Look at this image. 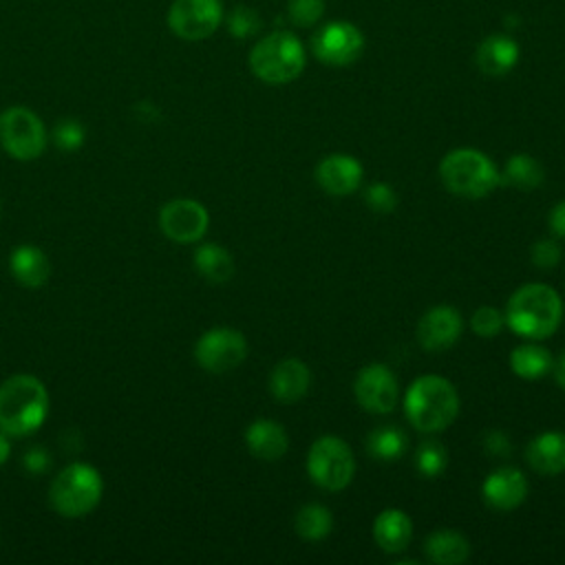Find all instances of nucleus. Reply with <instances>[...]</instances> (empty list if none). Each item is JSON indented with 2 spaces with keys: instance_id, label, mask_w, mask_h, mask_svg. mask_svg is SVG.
<instances>
[{
  "instance_id": "7c9ffc66",
  "label": "nucleus",
  "mask_w": 565,
  "mask_h": 565,
  "mask_svg": "<svg viewBox=\"0 0 565 565\" xmlns=\"http://www.w3.org/2000/svg\"><path fill=\"white\" fill-rule=\"evenodd\" d=\"M287 11L296 26H313L322 18L324 0H289Z\"/></svg>"
},
{
  "instance_id": "4c0bfd02",
  "label": "nucleus",
  "mask_w": 565,
  "mask_h": 565,
  "mask_svg": "<svg viewBox=\"0 0 565 565\" xmlns=\"http://www.w3.org/2000/svg\"><path fill=\"white\" fill-rule=\"evenodd\" d=\"M552 371H554V377H556V382H558V386L565 391V351L558 355V360L554 362V366H552Z\"/></svg>"
},
{
  "instance_id": "ddd939ff",
  "label": "nucleus",
  "mask_w": 565,
  "mask_h": 565,
  "mask_svg": "<svg viewBox=\"0 0 565 565\" xmlns=\"http://www.w3.org/2000/svg\"><path fill=\"white\" fill-rule=\"evenodd\" d=\"M207 210L192 199H174L159 212V225L163 234L177 243H194L207 230Z\"/></svg>"
},
{
  "instance_id": "393cba45",
  "label": "nucleus",
  "mask_w": 565,
  "mask_h": 565,
  "mask_svg": "<svg viewBox=\"0 0 565 565\" xmlns=\"http://www.w3.org/2000/svg\"><path fill=\"white\" fill-rule=\"evenodd\" d=\"M510 366H512V371L519 377L539 380V377H543V375H547L552 371L554 358H552V353L545 347L527 342V344H521V347L512 349Z\"/></svg>"
},
{
  "instance_id": "9b49d317",
  "label": "nucleus",
  "mask_w": 565,
  "mask_h": 565,
  "mask_svg": "<svg viewBox=\"0 0 565 565\" xmlns=\"http://www.w3.org/2000/svg\"><path fill=\"white\" fill-rule=\"evenodd\" d=\"M223 18L218 0H174L168 11V26L181 40L210 38Z\"/></svg>"
},
{
  "instance_id": "a211bd4d",
  "label": "nucleus",
  "mask_w": 565,
  "mask_h": 565,
  "mask_svg": "<svg viewBox=\"0 0 565 565\" xmlns=\"http://www.w3.org/2000/svg\"><path fill=\"white\" fill-rule=\"evenodd\" d=\"M519 44L512 38L494 33L481 40V44L477 46V66L483 75L499 77L514 68V64L519 62Z\"/></svg>"
},
{
  "instance_id": "0eeeda50",
  "label": "nucleus",
  "mask_w": 565,
  "mask_h": 565,
  "mask_svg": "<svg viewBox=\"0 0 565 565\" xmlns=\"http://www.w3.org/2000/svg\"><path fill=\"white\" fill-rule=\"evenodd\" d=\"M307 472L324 490L347 488L355 472V459L349 444L335 435L318 437L307 452Z\"/></svg>"
},
{
  "instance_id": "a878e982",
  "label": "nucleus",
  "mask_w": 565,
  "mask_h": 565,
  "mask_svg": "<svg viewBox=\"0 0 565 565\" xmlns=\"http://www.w3.org/2000/svg\"><path fill=\"white\" fill-rule=\"evenodd\" d=\"M501 179L505 183L519 188V190H534V188H539L543 183L545 170H543V166L539 163L536 157L519 152V154H512L508 159Z\"/></svg>"
},
{
  "instance_id": "412c9836",
  "label": "nucleus",
  "mask_w": 565,
  "mask_h": 565,
  "mask_svg": "<svg viewBox=\"0 0 565 565\" xmlns=\"http://www.w3.org/2000/svg\"><path fill=\"white\" fill-rule=\"evenodd\" d=\"M411 536L413 523L408 514L397 508H386L373 521V539L388 554L402 552L411 543Z\"/></svg>"
},
{
  "instance_id": "4be33fe9",
  "label": "nucleus",
  "mask_w": 565,
  "mask_h": 565,
  "mask_svg": "<svg viewBox=\"0 0 565 565\" xmlns=\"http://www.w3.org/2000/svg\"><path fill=\"white\" fill-rule=\"evenodd\" d=\"M9 265H11V274L15 276V280L22 282L24 287H40L51 276V263H49L46 254L35 245L15 247L11 252Z\"/></svg>"
},
{
  "instance_id": "c756f323",
  "label": "nucleus",
  "mask_w": 565,
  "mask_h": 565,
  "mask_svg": "<svg viewBox=\"0 0 565 565\" xmlns=\"http://www.w3.org/2000/svg\"><path fill=\"white\" fill-rule=\"evenodd\" d=\"M503 322H505V316L503 311L494 309V307H479L472 318H470V327L477 335L481 338H494L499 335V331L503 329Z\"/></svg>"
},
{
  "instance_id": "5701e85b",
  "label": "nucleus",
  "mask_w": 565,
  "mask_h": 565,
  "mask_svg": "<svg viewBox=\"0 0 565 565\" xmlns=\"http://www.w3.org/2000/svg\"><path fill=\"white\" fill-rule=\"evenodd\" d=\"M424 552L437 565H459L470 556V543L455 530H437L426 539Z\"/></svg>"
},
{
  "instance_id": "dca6fc26",
  "label": "nucleus",
  "mask_w": 565,
  "mask_h": 565,
  "mask_svg": "<svg viewBox=\"0 0 565 565\" xmlns=\"http://www.w3.org/2000/svg\"><path fill=\"white\" fill-rule=\"evenodd\" d=\"M481 494L490 508L508 512L525 501L527 479L521 470L503 466L486 477V481L481 486Z\"/></svg>"
},
{
  "instance_id": "473e14b6",
  "label": "nucleus",
  "mask_w": 565,
  "mask_h": 565,
  "mask_svg": "<svg viewBox=\"0 0 565 565\" xmlns=\"http://www.w3.org/2000/svg\"><path fill=\"white\" fill-rule=\"evenodd\" d=\"M364 199H366V205L377 212V214H388L395 210L397 205V196H395V190L386 183H373L366 188L364 192Z\"/></svg>"
},
{
  "instance_id": "2eb2a0df",
  "label": "nucleus",
  "mask_w": 565,
  "mask_h": 565,
  "mask_svg": "<svg viewBox=\"0 0 565 565\" xmlns=\"http://www.w3.org/2000/svg\"><path fill=\"white\" fill-rule=\"evenodd\" d=\"M362 166L351 154H327L316 168L318 185L331 196H347L358 190L362 181Z\"/></svg>"
},
{
  "instance_id": "f3484780",
  "label": "nucleus",
  "mask_w": 565,
  "mask_h": 565,
  "mask_svg": "<svg viewBox=\"0 0 565 565\" xmlns=\"http://www.w3.org/2000/svg\"><path fill=\"white\" fill-rule=\"evenodd\" d=\"M311 386V371L302 360L285 358L280 360L269 375V391L280 402H298L307 395Z\"/></svg>"
},
{
  "instance_id": "4468645a",
  "label": "nucleus",
  "mask_w": 565,
  "mask_h": 565,
  "mask_svg": "<svg viewBox=\"0 0 565 565\" xmlns=\"http://www.w3.org/2000/svg\"><path fill=\"white\" fill-rule=\"evenodd\" d=\"M463 329L461 313L455 307L439 305L428 309L417 322V340L426 351H444L452 347Z\"/></svg>"
},
{
  "instance_id": "f257e3e1",
  "label": "nucleus",
  "mask_w": 565,
  "mask_h": 565,
  "mask_svg": "<svg viewBox=\"0 0 565 565\" xmlns=\"http://www.w3.org/2000/svg\"><path fill=\"white\" fill-rule=\"evenodd\" d=\"M505 324L527 338V340H543L550 338L563 318V300L556 289L530 282L519 287L505 307Z\"/></svg>"
},
{
  "instance_id": "cd10ccee",
  "label": "nucleus",
  "mask_w": 565,
  "mask_h": 565,
  "mask_svg": "<svg viewBox=\"0 0 565 565\" xmlns=\"http://www.w3.org/2000/svg\"><path fill=\"white\" fill-rule=\"evenodd\" d=\"M406 446H408L406 435H404L399 428H395V426L375 428V430L369 435V439H366L369 452H371L375 459H382V461L399 459V457L406 452Z\"/></svg>"
},
{
  "instance_id": "423d86ee",
  "label": "nucleus",
  "mask_w": 565,
  "mask_h": 565,
  "mask_svg": "<svg viewBox=\"0 0 565 565\" xmlns=\"http://www.w3.org/2000/svg\"><path fill=\"white\" fill-rule=\"evenodd\" d=\"M102 499V477L88 463L66 466L51 483V505L62 516H84Z\"/></svg>"
},
{
  "instance_id": "e433bc0d",
  "label": "nucleus",
  "mask_w": 565,
  "mask_h": 565,
  "mask_svg": "<svg viewBox=\"0 0 565 565\" xmlns=\"http://www.w3.org/2000/svg\"><path fill=\"white\" fill-rule=\"evenodd\" d=\"M547 223H550V230H552L556 236L565 238V201H561V203H556V205L552 207Z\"/></svg>"
},
{
  "instance_id": "6ab92c4d",
  "label": "nucleus",
  "mask_w": 565,
  "mask_h": 565,
  "mask_svg": "<svg viewBox=\"0 0 565 565\" xmlns=\"http://www.w3.org/2000/svg\"><path fill=\"white\" fill-rule=\"evenodd\" d=\"M525 459L530 468L541 475L565 472V433L547 430L536 435L527 444Z\"/></svg>"
},
{
  "instance_id": "20e7f679",
  "label": "nucleus",
  "mask_w": 565,
  "mask_h": 565,
  "mask_svg": "<svg viewBox=\"0 0 565 565\" xmlns=\"http://www.w3.org/2000/svg\"><path fill=\"white\" fill-rule=\"evenodd\" d=\"M439 177L446 190L461 199H483L501 183L492 159L475 148L450 150L439 163Z\"/></svg>"
},
{
  "instance_id": "b1692460",
  "label": "nucleus",
  "mask_w": 565,
  "mask_h": 565,
  "mask_svg": "<svg viewBox=\"0 0 565 565\" xmlns=\"http://www.w3.org/2000/svg\"><path fill=\"white\" fill-rule=\"evenodd\" d=\"M194 267L199 269V274L205 280L214 282V285H221V282H227L232 278L234 258L223 245L205 243L194 252Z\"/></svg>"
},
{
  "instance_id": "c9c22d12",
  "label": "nucleus",
  "mask_w": 565,
  "mask_h": 565,
  "mask_svg": "<svg viewBox=\"0 0 565 565\" xmlns=\"http://www.w3.org/2000/svg\"><path fill=\"white\" fill-rule=\"evenodd\" d=\"M483 446L490 455L494 457H508L510 450H512V444H510V437L501 430H490L486 437H483Z\"/></svg>"
},
{
  "instance_id": "c85d7f7f",
  "label": "nucleus",
  "mask_w": 565,
  "mask_h": 565,
  "mask_svg": "<svg viewBox=\"0 0 565 565\" xmlns=\"http://www.w3.org/2000/svg\"><path fill=\"white\" fill-rule=\"evenodd\" d=\"M446 461H448V455H446V448L435 441V439H428V441H422L417 446V452H415V463H417V470L424 475V477H437L446 470Z\"/></svg>"
},
{
  "instance_id": "58836bf2",
  "label": "nucleus",
  "mask_w": 565,
  "mask_h": 565,
  "mask_svg": "<svg viewBox=\"0 0 565 565\" xmlns=\"http://www.w3.org/2000/svg\"><path fill=\"white\" fill-rule=\"evenodd\" d=\"M7 457H9V441L0 435V466L7 461Z\"/></svg>"
},
{
  "instance_id": "aec40b11",
  "label": "nucleus",
  "mask_w": 565,
  "mask_h": 565,
  "mask_svg": "<svg viewBox=\"0 0 565 565\" xmlns=\"http://www.w3.org/2000/svg\"><path fill=\"white\" fill-rule=\"evenodd\" d=\"M249 452L263 461H276L287 452L289 439L285 428L274 419H256L245 430Z\"/></svg>"
},
{
  "instance_id": "bb28decb",
  "label": "nucleus",
  "mask_w": 565,
  "mask_h": 565,
  "mask_svg": "<svg viewBox=\"0 0 565 565\" xmlns=\"http://www.w3.org/2000/svg\"><path fill=\"white\" fill-rule=\"evenodd\" d=\"M294 527H296L300 539H305V541H320V539H324L331 532L333 519H331V512L324 505L307 503V505H302L296 512Z\"/></svg>"
},
{
  "instance_id": "f704fd0d",
  "label": "nucleus",
  "mask_w": 565,
  "mask_h": 565,
  "mask_svg": "<svg viewBox=\"0 0 565 565\" xmlns=\"http://www.w3.org/2000/svg\"><path fill=\"white\" fill-rule=\"evenodd\" d=\"M84 139V128L79 126V121L75 119H64L57 124L55 128V141L60 148L64 150H75L82 146Z\"/></svg>"
},
{
  "instance_id": "72a5a7b5",
  "label": "nucleus",
  "mask_w": 565,
  "mask_h": 565,
  "mask_svg": "<svg viewBox=\"0 0 565 565\" xmlns=\"http://www.w3.org/2000/svg\"><path fill=\"white\" fill-rule=\"evenodd\" d=\"M530 258H532V263L539 269H552V267H556L561 263V247L552 238L536 241L532 245V249H530Z\"/></svg>"
},
{
  "instance_id": "6e6552de",
  "label": "nucleus",
  "mask_w": 565,
  "mask_h": 565,
  "mask_svg": "<svg viewBox=\"0 0 565 565\" xmlns=\"http://www.w3.org/2000/svg\"><path fill=\"white\" fill-rule=\"evenodd\" d=\"M0 143L11 157L20 161L35 159L46 146L42 119L24 106L7 108L0 115Z\"/></svg>"
},
{
  "instance_id": "2f4dec72",
  "label": "nucleus",
  "mask_w": 565,
  "mask_h": 565,
  "mask_svg": "<svg viewBox=\"0 0 565 565\" xmlns=\"http://www.w3.org/2000/svg\"><path fill=\"white\" fill-rule=\"evenodd\" d=\"M227 29L234 38H249L260 29V18L249 7H236L227 18Z\"/></svg>"
},
{
  "instance_id": "f8f14e48",
  "label": "nucleus",
  "mask_w": 565,
  "mask_h": 565,
  "mask_svg": "<svg viewBox=\"0 0 565 565\" xmlns=\"http://www.w3.org/2000/svg\"><path fill=\"white\" fill-rule=\"evenodd\" d=\"M353 393L364 411L384 415L397 406L399 386L393 371L386 364H369L360 369L353 384Z\"/></svg>"
},
{
  "instance_id": "39448f33",
  "label": "nucleus",
  "mask_w": 565,
  "mask_h": 565,
  "mask_svg": "<svg viewBox=\"0 0 565 565\" xmlns=\"http://www.w3.org/2000/svg\"><path fill=\"white\" fill-rule=\"evenodd\" d=\"M249 68L265 84L294 82L305 68V46L289 31L269 33L249 51Z\"/></svg>"
},
{
  "instance_id": "f03ea898",
  "label": "nucleus",
  "mask_w": 565,
  "mask_h": 565,
  "mask_svg": "<svg viewBox=\"0 0 565 565\" xmlns=\"http://www.w3.org/2000/svg\"><path fill=\"white\" fill-rule=\"evenodd\" d=\"M404 411L417 430L439 433L455 422L459 413V395L446 377L422 375L408 386Z\"/></svg>"
},
{
  "instance_id": "7ed1b4c3",
  "label": "nucleus",
  "mask_w": 565,
  "mask_h": 565,
  "mask_svg": "<svg viewBox=\"0 0 565 565\" xmlns=\"http://www.w3.org/2000/svg\"><path fill=\"white\" fill-rule=\"evenodd\" d=\"M49 413L44 384L33 375H13L0 384V430L29 435L42 426Z\"/></svg>"
},
{
  "instance_id": "9d476101",
  "label": "nucleus",
  "mask_w": 565,
  "mask_h": 565,
  "mask_svg": "<svg viewBox=\"0 0 565 565\" xmlns=\"http://www.w3.org/2000/svg\"><path fill=\"white\" fill-rule=\"evenodd\" d=\"M313 55L329 66H349L364 51V35L351 22H329L311 38Z\"/></svg>"
},
{
  "instance_id": "1a4fd4ad",
  "label": "nucleus",
  "mask_w": 565,
  "mask_h": 565,
  "mask_svg": "<svg viewBox=\"0 0 565 565\" xmlns=\"http://www.w3.org/2000/svg\"><path fill=\"white\" fill-rule=\"evenodd\" d=\"M247 355V342L241 331L230 327H216L205 331L196 347L194 358L196 362L210 373H227L236 369Z\"/></svg>"
}]
</instances>
